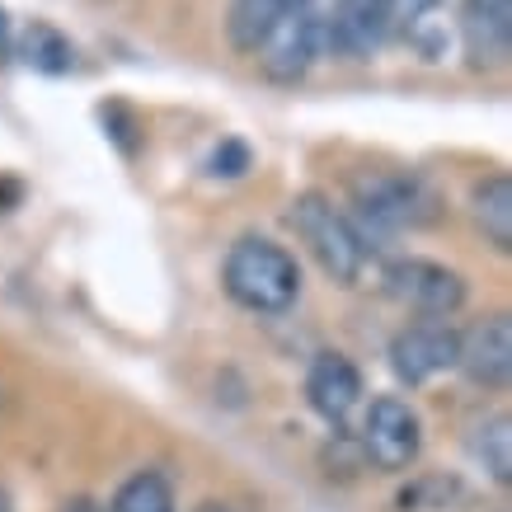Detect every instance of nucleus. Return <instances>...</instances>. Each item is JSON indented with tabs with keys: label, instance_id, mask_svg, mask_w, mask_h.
Returning a JSON list of instances; mask_svg holds the SVG:
<instances>
[{
	"label": "nucleus",
	"instance_id": "nucleus-1",
	"mask_svg": "<svg viewBox=\"0 0 512 512\" xmlns=\"http://www.w3.org/2000/svg\"><path fill=\"white\" fill-rule=\"evenodd\" d=\"M221 282L235 306L254 315H278L301 296V268L278 240L264 235H240L221 264Z\"/></svg>",
	"mask_w": 512,
	"mask_h": 512
},
{
	"label": "nucleus",
	"instance_id": "nucleus-2",
	"mask_svg": "<svg viewBox=\"0 0 512 512\" xmlns=\"http://www.w3.org/2000/svg\"><path fill=\"white\" fill-rule=\"evenodd\" d=\"M353 231L367 245V235L419 231L437 221V198L419 174H357L353 179Z\"/></svg>",
	"mask_w": 512,
	"mask_h": 512
},
{
	"label": "nucleus",
	"instance_id": "nucleus-3",
	"mask_svg": "<svg viewBox=\"0 0 512 512\" xmlns=\"http://www.w3.org/2000/svg\"><path fill=\"white\" fill-rule=\"evenodd\" d=\"M292 226H296V235L306 240L311 259L325 268V278H334L339 287H353V282L362 278L367 245L357 240L353 221L343 217L325 193H301V198L292 202Z\"/></svg>",
	"mask_w": 512,
	"mask_h": 512
},
{
	"label": "nucleus",
	"instance_id": "nucleus-4",
	"mask_svg": "<svg viewBox=\"0 0 512 512\" xmlns=\"http://www.w3.org/2000/svg\"><path fill=\"white\" fill-rule=\"evenodd\" d=\"M362 451H367V461H372L376 470H386V475L409 470L423 451L419 414H414L400 395H381V400H372L367 419H362Z\"/></svg>",
	"mask_w": 512,
	"mask_h": 512
},
{
	"label": "nucleus",
	"instance_id": "nucleus-5",
	"mask_svg": "<svg viewBox=\"0 0 512 512\" xmlns=\"http://www.w3.org/2000/svg\"><path fill=\"white\" fill-rule=\"evenodd\" d=\"M386 292L428 320H451L466 306V278L433 264V259H395L386 268Z\"/></svg>",
	"mask_w": 512,
	"mask_h": 512
},
{
	"label": "nucleus",
	"instance_id": "nucleus-6",
	"mask_svg": "<svg viewBox=\"0 0 512 512\" xmlns=\"http://www.w3.org/2000/svg\"><path fill=\"white\" fill-rule=\"evenodd\" d=\"M456 353H461V329H451L447 320H423L390 339V372L404 386H423L442 372H456Z\"/></svg>",
	"mask_w": 512,
	"mask_h": 512
},
{
	"label": "nucleus",
	"instance_id": "nucleus-7",
	"mask_svg": "<svg viewBox=\"0 0 512 512\" xmlns=\"http://www.w3.org/2000/svg\"><path fill=\"white\" fill-rule=\"evenodd\" d=\"M461 47L475 71H498L512 57V0H461Z\"/></svg>",
	"mask_w": 512,
	"mask_h": 512
},
{
	"label": "nucleus",
	"instance_id": "nucleus-8",
	"mask_svg": "<svg viewBox=\"0 0 512 512\" xmlns=\"http://www.w3.org/2000/svg\"><path fill=\"white\" fill-rule=\"evenodd\" d=\"M456 367L484 390H503L512 381V325L508 315H489L475 329L461 334Z\"/></svg>",
	"mask_w": 512,
	"mask_h": 512
},
{
	"label": "nucleus",
	"instance_id": "nucleus-9",
	"mask_svg": "<svg viewBox=\"0 0 512 512\" xmlns=\"http://www.w3.org/2000/svg\"><path fill=\"white\" fill-rule=\"evenodd\" d=\"M306 400L325 423H343L362 404V372L343 353H320L306 372Z\"/></svg>",
	"mask_w": 512,
	"mask_h": 512
},
{
	"label": "nucleus",
	"instance_id": "nucleus-10",
	"mask_svg": "<svg viewBox=\"0 0 512 512\" xmlns=\"http://www.w3.org/2000/svg\"><path fill=\"white\" fill-rule=\"evenodd\" d=\"M470 217H475L480 235L498 249V254H508L512 249V179L508 174H489V179L475 188Z\"/></svg>",
	"mask_w": 512,
	"mask_h": 512
},
{
	"label": "nucleus",
	"instance_id": "nucleus-11",
	"mask_svg": "<svg viewBox=\"0 0 512 512\" xmlns=\"http://www.w3.org/2000/svg\"><path fill=\"white\" fill-rule=\"evenodd\" d=\"M292 5L296 0H231V10H226V43H231L235 52H245V57L259 52L268 29H273Z\"/></svg>",
	"mask_w": 512,
	"mask_h": 512
},
{
	"label": "nucleus",
	"instance_id": "nucleus-12",
	"mask_svg": "<svg viewBox=\"0 0 512 512\" xmlns=\"http://www.w3.org/2000/svg\"><path fill=\"white\" fill-rule=\"evenodd\" d=\"M109 512H179L174 508V484L160 470H137L118 484Z\"/></svg>",
	"mask_w": 512,
	"mask_h": 512
},
{
	"label": "nucleus",
	"instance_id": "nucleus-13",
	"mask_svg": "<svg viewBox=\"0 0 512 512\" xmlns=\"http://www.w3.org/2000/svg\"><path fill=\"white\" fill-rule=\"evenodd\" d=\"M475 461L489 470L494 484L512 480V419L508 414H489V419L475 428Z\"/></svg>",
	"mask_w": 512,
	"mask_h": 512
},
{
	"label": "nucleus",
	"instance_id": "nucleus-14",
	"mask_svg": "<svg viewBox=\"0 0 512 512\" xmlns=\"http://www.w3.org/2000/svg\"><path fill=\"white\" fill-rule=\"evenodd\" d=\"M24 57H29V66L47 71V76H62V71L76 66V47L66 43L52 24H33V29L24 33Z\"/></svg>",
	"mask_w": 512,
	"mask_h": 512
},
{
	"label": "nucleus",
	"instance_id": "nucleus-15",
	"mask_svg": "<svg viewBox=\"0 0 512 512\" xmlns=\"http://www.w3.org/2000/svg\"><path fill=\"white\" fill-rule=\"evenodd\" d=\"M249 170V151L240 146V141H226L217 156H212V174H226V179H235V174Z\"/></svg>",
	"mask_w": 512,
	"mask_h": 512
},
{
	"label": "nucleus",
	"instance_id": "nucleus-16",
	"mask_svg": "<svg viewBox=\"0 0 512 512\" xmlns=\"http://www.w3.org/2000/svg\"><path fill=\"white\" fill-rule=\"evenodd\" d=\"M193 512H235V508H231V503H217V498H207V503H198Z\"/></svg>",
	"mask_w": 512,
	"mask_h": 512
},
{
	"label": "nucleus",
	"instance_id": "nucleus-17",
	"mask_svg": "<svg viewBox=\"0 0 512 512\" xmlns=\"http://www.w3.org/2000/svg\"><path fill=\"white\" fill-rule=\"evenodd\" d=\"M0 512H15V503H10V494H5V484H0Z\"/></svg>",
	"mask_w": 512,
	"mask_h": 512
},
{
	"label": "nucleus",
	"instance_id": "nucleus-18",
	"mask_svg": "<svg viewBox=\"0 0 512 512\" xmlns=\"http://www.w3.org/2000/svg\"><path fill=\"white\" fill-rule=\"evenodd\" d=\"M71 512H99V508H90V503H76V508H71Z\"/></svg>",
	"mask_w": 512,
	"mask_h": 512
}]
</instances>
